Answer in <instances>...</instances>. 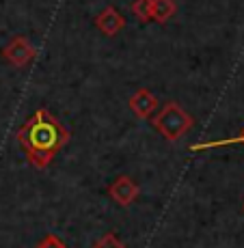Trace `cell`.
I'll list each match as a JSON object with an SVG mask.
<instances>
[{
	"label": "cell",
	"mask_w": 244,
	"mask_h": 248,
	"mask_svg": "<svg viewBox=\"0 0 244 248\" xmlns=\"http://www.w3.org/2000/svg\"><path fill=\"white\" fill-rule=\"evenodd\" d=\"M67 140H69V132L61 125L59 119L52 117L44 108L37 110L17 130V142L26 151L28 162L39 169H46L50 164Z\"/></svg>",
	"instance_id": "6da1fadb"
},
{
	"label": "cell",
	"mask_w": 244,
	"mask_h": 248,
	"mask_svg": "<svg viewBox=\"0 0 244 248\" xmlns=\"http://www.w3.org/2000/svg\"><path fill=\"white\" fill-rule=\"evenodd\" d=\"M227 145H244V130L233 138H223V140H210V142H199V145H190V151L197 154L203 149H216V147H227Z\"/></svg>",
	"instance_id": "ba28073f"
},
{
	"label": "cell",
	"mask_w": 244,
	"mask_h": 248,
	"mask_svg": "<svg viewBox=\"0 0 244 248\" xmlns=\"http://www.w3.org/2000/svg\"><path fill=\"white\" fill-rule=\"evenodd\" d=\"M178 11L175 0H151V13H154V22L166 24Z\"/></svg>",
	"instance_id": "52a82bcc"
},
{
	"label": "cell",
	"mask_w": 244,
	"mask_h": 248,
	"mask_svg": "<svg viewBox=\"0 0 244 248\" xmlns=\"http://www.w3.org/2000/svg\"><path fill=\"white\" fill-rule=\"evenodd\" d=\"M151 123L166 140H178L193 127L195 121L178 102H166L164 108L151 119Z\"/></svg>",
	"instance_id": "7a4b0ae2"
},
{
	"label": "cell",
	"mask_w": 244,
	"mask_h": 248,
	"mask_svg": "<svg viewBox=\"0 0 244 248\" xmlns=\"http://www.w3.org/2000/svg\"><path fill=\"white\" fill-rule=\"evenodd\" d=\"M95 28H98L102 35L114 37L126 28V17H123L114 7H106L104 11H99L98 16H95Z\"/></svg>",
	"instance_id": "277c9868"
},
{
	"label": "cell",
	"mask_w": 244,
	"mask_h": 248,
	"mask_svg": "<svg viewBox=\"0 0 244 248\" xmlns=\"http://www.w3.org/2000/svg\"><path fill=\"white\" fill-rule=\"evenodd\" d=\"M132 13L141 24L154 22V13H151V0H134L132 2Z\"/></svg>",
	"instance_id": "9c48e42d"
},
{
	"label": "cell",
	"mask_w": 244,
	"mask_h": 248,
	"mask_svg": "<svg viewBox=\"0 0 244 248\" xmlns=\"http://www.w3.org/2000/svg\"><path fill=\"white\" fill-rule=\"evenodd\" d=\"M111 197L117 201L119 205H123V207H128L134 199H136V194H138V188H136V184L130 179V177H119L114 184L111 186Z\"/></svg>",
	"instance_id": "8992f818"
},
{
	"label": "cell",
	"mask_w": 244,
	"mask_h": 248,
	"mask_svg": "<svg viewBox=\"0 0 244 248\" xmlns=\"http://www.w3.org/2000/svg\"><path fill=\"white\" fill-rule=\"evenodd\" d=\"M35 56H37V50L31 46V41H28L26 37H22V35L13 37V39L9 41V44L4 46V50H2V59L7 61V63H11L13 67H17V69L26 67Z\"/></svg>",
	"instance_id": "3957f363"
},
{
	"label": "cell",
	"mask_w": 244,
	"mask_h": 248,
	"mask_svg": "<svg viewBox=\"0 0 244 248\" xmlns=\"http://www.w3.org/2000/svg\"><path fill=\"white\" fill-rule=\"evenodd\" d=\"M93 248H126V246H123L121 242H119L117 237L113 235V233H108V235H104L102 240H99V242H98V244H95Z\"/></svg>",
	"instance_id": "30bf717a"
},
{
	"label": "cell",
	"mask_w": 244,
	"mask_h": 248,
	"mask_svg": "<svg viewBox=\"0 0 244 248\" xmlns=\"http://www.w3.org/2000/svg\"><path fill=\"white\" fill-rule=\"evenodd\" d=\"M37 248H65V246H63V242H61L56 235H48Z\"/></svg>",
	"instance_id": "8fae6325"
},
{
	"label": "cell",
	"mask_w": 244,
	"mask_h": 248,
	"mask_svg": "<svg viewBox=\"0 0 244 248\" xmlns=\"http://www.w3.org/2000/svg\"><path fill=\"white\" fill-rule=\"evenodd\" d=\"M156 106H158V99L151 95L149 89H138L136 93L130 97L132 112L136 114V117H141V119H149L151 114H154Z\"/></svg>",
	"instance_id": "5b68a950"
}]
</instances>
